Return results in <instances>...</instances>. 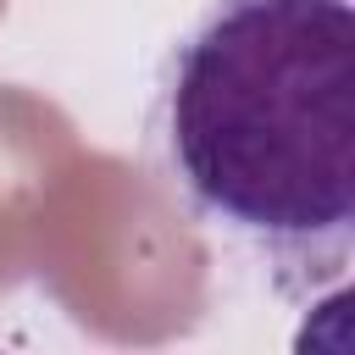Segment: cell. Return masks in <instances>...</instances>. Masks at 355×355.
I'll use <instances>...</instances> for the list:
<instances>
[{"instance_id":"obj_1","label":"cell","mask_w":355,"mask_h":355,"mask_svg":"<svg viewBox=\"0 0 355 355\" xmlns=\"http://www.w3.org/2000/svg\"><path fill=\"white\" fill-rule=\"evenodd\" d=\"M183 205L283 294L333 288L355 250V6L211 0L150 116Z\"/></svg>"}]
</instances>
